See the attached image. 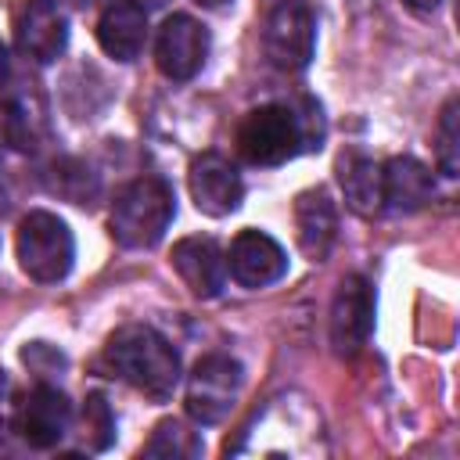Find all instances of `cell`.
Masks as SVG:
<instances>
[{"mask_svg": "<svg viewBox=\"0 0 460 460\" xmlns=\"http://www.w3.org/2000/svg\"><path fill=\"white\" fill-rule=\"evenodd\" d=\"M104 370H111L119 381L133 385L147 399H169L180 385V352L151 327L129 323L115 331L101 356Z\"/></svg>", "mask_w": 460, "mask_h": 460, "instance_id": "obj_2", "label": "cell"}, {"mask_svg": "<svg viewBox=\"0 0 460 460\" xmlns=\"http://www.w3.org/2000/svg\"><path fill=\"white\" fill-rule=\"evenodd\" d=\"M374 327V291L370 284L352 273L338 284L334 305H331V345L338 356H356Z\"/></svg>", "mask_w": 460, "mask_h": 460, "instance_id": "obj_9", "label": "cell"}, {"mask_svg": "<svg viewBox=\"0 0 460 460\" xmlns=\"http://www.w3.org/2000/svg\"><path fill=\"white\" fill-rule=\"evenodd\" d=\"M140 453L144 456H162V460H194V456H201V438L183 420L169 417L151 431V438L144 442Z\"/></svg>", "mask_w": 460, "mask_h": 460, "instance_id": "obj_19", "label": "cell"}, {"mask_svg": "<svg viewBox=\"0 0 460 460\" xmlns=\"http://www.w3.org/2000/svg\"><path fill=\"white\" fill-rule=\"evenodd\" d=\"M295 230H298V248L313 262H323L338 241V208L327 198V190L316 187L295 198Z\"/></svg>", "mask_w": 460, "mask_h": 460, "instance_id": "obj_16", "label": "cell"}, {"mask_svg": "<svg viewBox=\"0 0 460 460\" xmlns=\"http://www.w3.org/2000/svg\"><path fill=\"white\" fill-rule=\"evenodd\" d=\"M208 58V29L190 14H169L155 40L158 72L172 83H187L201 72Z\"/></svg>", "mask_w": 460, "mask_h": 460, "instance_id": "obj_8", "label": "cell"}, {"mask_svg": "<svg viewBox=\"0 0 460 460\" xmlns=\"http://www.w3.org/2000/svg\"><path fill=\"white\" fill-rule=\"evenodd\" d=\"M97 43L108 58L115 61H133L140 58L147 43V11L137 7L133 0H115L101 11L97 18Z\"/></svg>", "mask_w": 460, "mask_h": 460, "instance_id": "obj_15", "label": "cell"}, {"mask_svg": "<svg viewBox=\"0 0 460 460\" xmlns=\"http://www.w3.org/2000/svg\"><path fill=\"white\" fill-rule=\"evenodd\" d=\"M111 438H115V417H111V406H108V399H104L101 392H93V395H86V402H83L79 442H83L86 449L101 453V449L111 446Z\"/></svg>", "mask_w": 460, "mask_h": 460, "instance_id": "obj_20", "label": "cell"}, {"mask_svg": "<svg viewBox=\"0 0 460 460\" xmlns=\"http://www.w3.org/2000/svg\"><path fill=\"white\" fill-rule=\"evenodd\" d=\"M194 4H201V7H212V11H216V7H226L230 0H194Z\"/></svg>", "mask_w": 460, "mask_h": 460, "instance_id": "obj_25", "label": "cell"}, {"mask_svg": "<svg viewBox=\"0 0 460 460\" xmlns=\"http://www.w3.org/2000/svg\"><path fill=\"white\" fill-rule=\"evenodd\" d=\"M68 29H65V14L58 7V0H22L14 11V43L18 50L36 61V65H50L58 61V54L65 50Z\"/></svg>", "mask_w": 460, "mask_h": 460, "instance_id": "obj_10", "label": "cell"}, {"mask_svg": "<svg viewBox=\"0 0 460 460\" xmlns=\"http://www.w3.org/2000/svg\"><path fill=\"white\" fill-rule=\"evenodd\" d=\"M338 180H341V190H345V201H349L352 212H359V216L385 212V205H381V165L377 162H370L359 151H345L338 158Z\"/></svg>", "mask_w": 460, "mask_h": 460, "instance_id": "obj_17", "label": "cell"}, {"mask_svg": "<svg viewBox=\"0 0 460 460\" xmlns=\"http://www.w3.org/2000/svg\"><path fill=\"white\" fill-rule=\"evenodd\" d=\"M172 270L198 298H216L226 284V255L212 237H183L172 244Z\"/></svg>", "mask_w": 460, "mask_h": 460, "instance_id": "obj_13", "label": "cell"}, {"mask_svg": "<svg viewBox=\"0 0 460 460\" xmlns=\"http://www.w3.org/2000/svg\"><path fill=\"white\" fill-rule=\"evenodd\" d=\"M456 115H460V101L449 97L446 108H442V119H438V165L446 176H456L460 169V133H456Z\"/></svg>", "mask_w": 460, "mask_h": 460, "instance_id": "obj_21", "label": "cell"}, {"mask_svg": "<svg viewBox=\"0 0 460 460\" xmlns=\"http://www.w3.org/2000/svg\"><path fill=\"white\" fill-rule=\"evenodd\" d=\"M72 428V402L54 385H36L22 402H14L11 431L32 449H54Z\"/></svg>", "mask_w": 460, "mask_h": 460, "instance_id": "obj_7", "label": "cell"}, {"mask_svg": "<svg viewBox=\"0 0 460 460\" xmlns=\"http://www.w3.org/2000/svg\"><path fill=\"white\" fill-rule=\"evenodd\" d=\"M410 4H413V7H420V11H431L438 0H410Z\"/></svg>", "mask_w": 460, "mask_h": 460, "instance_id": "obj_26", "label": "cell"}, {"mask_svg": "<svg viewBox=\"0 0 460 460\" xmlns=\"http://www.w3.org/2000/svg\"><path fill=\"white\" fill-rule=\"evenodd\" d=\"M435 198V180L428 165L410 155H395L381 165V205L388 212H417Z\"/></svg>", "mask_w": 460, "mask_h": 460, "instance_id": "obj_14", "label": "cell"}, {"mask_svg": "<svg viewBox=\"0 0 460 460\" xmlns=\"http://www.w3.org/2000/svg\"><path fill=\"white\" fill-rule=\"evenodd\" d=\"M137 7H144V11H155V7H165L169 0H133Z\"/></svg>", "mask_w": 460, "mask_h": 460, "instance_id": "obj_24", "label": "cell"}, {"mask_svg": "<svg viewBox=\"0 0 460 460\" xmlns=\"http://www.w3.org/2000/svg\"><path fill=\"white\" fill-rule=\"evenodd\" d=\"M7 79H11V58H7V47L0 43V93L7 90Z\"/></svg>", "mask_w": 460, "mask_h": 460, "instance_id": "obj_23", "label": "cell"}, {"mask_svg": "<svg viewBox=\"0 0 460 460\" xmlns=\"http://www.w3.org/2000/svg\"><path fill=\"white\" fill-rule=\"evenodd\" d=\"M187 187H190V198L198 205V212L205 216H230L241 198H244V183H241V172L216 151L201 155L190 162V172H187Z\"/></svg>", "mask_w": 460, "mask_h": 460, "instance_id": "obj_11", "label": "cell"}, {"mask_svg": "<svg viewBox=\"0 0 460 460\" xmlns=\"http://www.w3.org/2000/svg\"><path fill=\"white\" fill-rule=\"evenodd\" d=\"M176 216L172 187L162 176H140L111 201V237L122 248H151Z\"/></svg>", "mask_w": 460, "mask_h": 460, "instance_id": "obj_3", "label": "cell"}, {"mask_svg": "<svg viewBox=\"0 0 460 460\" xmlns=\"http://www.w3.org/2000/svg\"><path fill=\"white\" fill-rule=\"evenodd\" d=\"M323 126L320 108L305 104V115H298L291 104H262L252 108L237 126V151L252 165H280L295 158L298 151L320 147Z\"/></svg>", "mask_w": 460, "mask_h": 460, "instance_id": "obj_1", "label": "cell"}, {"mask_svg": "<svg viewBox=\"0 0 460 460\" xmlns=\"http://www.w3.org/2000/svg\"><path fill=\"white\" fill-rule=\"evenodd\" d=\"M241 385H244V370L237 359L223 352L198 359L187 377V413L198 424H219L234 410Z\"/></svg>", "mask_w": 460, "mask_h": 460, "instance_id": "obj_6", "label": "cell"}, {"mask_svg": "<svg viewBox=\"0 0 460 460\" xmlns=\"http://www.w3.org/2000/svg\"><path fill=\"white\" fill-rule=\"evenodd\" d=\"M226 270L241 288H266L288 273L284 248L262 230H241L230 244Z\"/></svg>", "mask_w": 460, "mask_h": 460, "instance_id": "obj_12", "label": "cell"}, {"mask_svg": "<svg viewBox=\"0 0 460 460\" xmlns=\"http://www.w3.org/2000/svg\"><path fill=\"white\" fill-rule=\"evenodd\" d=\"M75 7H90V4H97V0H72Z\"/></svg>", "mask_w": 460, "mask_h": 460, "instance_id": "obj_27", "label": "cell"}, {"mask_svg": "<svg viewBox=\"0 0 460 460\" xmlns=\"http://www.w3.org/2000/svg\"><path fill=\"white\" fill-rule=\"evenodd\" d=\"M11 413H14V399H11V381H7V374L0 370V442H4V435L11 431Z\"/></svg>", "mask_w": 460, "mask_h": 460, "instance_id": "obj_22", "label": "cell"}, {"mask_svg": "<svg viewBox=\"0 0 460 460\" xmlns=\"http://www.w3.org/2000/svg\"><path fill=\"white\" fill-rule=\"evenodd\" d=\"M43 126H47V119H43V104H40L36 97L22 93V97H14V101L7 104V115H4V137H7V144H14L18 151H32V147H40V140H43Z\"/></svg>", "mask_w": 460, "mask_h": 460, "instance_id": "obj_18", "label": "cell"}, {"mask_svg": "<svg viewBox=\"0 0 460 460\" xmlns=\"http://www.w3.org/2000/svg\"><path fill=\"white\" fill-rule=\"evenodd\" d=\"M14 248H18L22 270L40 284H58L75 259L72 230L54 212H29L18 226Z\"/></svg>", "mask_w": 460, "mask_h": 460, "instance_id": "obj_4", "label": "cell"}, {"mask_svg": "<svg viewBox=\"0 0 460 460\" xmlns=\"http://www.w3.org/2000/svg\"><path fill=\"white\" fill-rule=\"evenodd\" d=\"M316 18L302 0H280L262 22V50L273 68L302 72L313 61Z\"/></svg>", "mask_w": 460, "mask_h": 460, "instance_id": "obj_5", "label": "cell"}]
</instances>
